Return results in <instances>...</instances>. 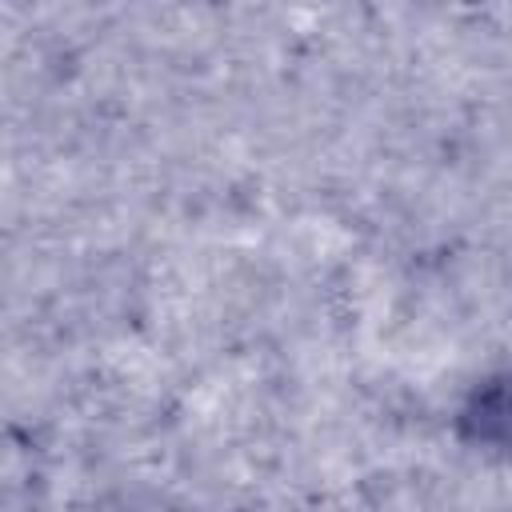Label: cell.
<instances>
[{
    "mask_svg": "<svg viewBox=\"0 0 512 512\" xmlns=\"http://www.w3.org/2000/svg\"><path fill=\"white\" fill-rule=\"evenodd\" d=\"M460 436L476 448L512 456V372L484 380L460 408Z\"/></svg>",
    "mask_w": 512,
    "mask_h": 512,
    "instance_id": "6da1fadb",
    "label": "cell"
}]
</instances>
